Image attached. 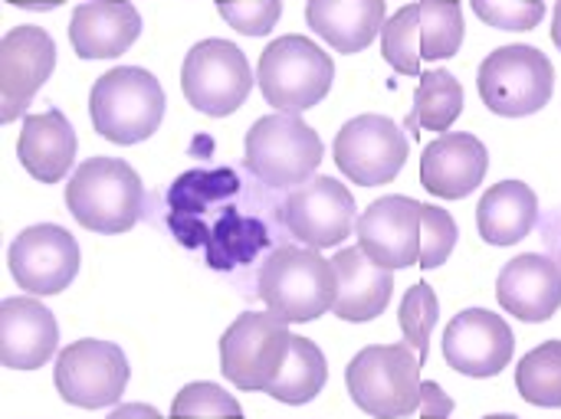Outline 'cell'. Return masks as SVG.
<instances>
[{
	"mask_svg": "<svg viewBox=\"0 0 561 419\" xmlns=\"http://www.w3.org/2000/svg\"><path fill=\"white\" fill-rule=\"evenodd\" d=\"M260 299L276 318L289 325H306L322 318L335 305L332 259H322L319 249H299V246L276 249L263 263Z\"/></svg>",
	"mask_w": 561,
	"mask_h": 419,
	"instance_id": "obj_3",
	"label": "cell"
},
{
	"mask_svg": "<svg viewBox=\"0 0 561 419\" xmlns=\"http://www.w3.org/2000/svg\"><path fill=\"white\" fill-rule=\"evenodd\" d=\"M483 419H519V417H483Z\"/></svg>",
	"mask_w": 561,
	"mask_h": 419,
	"instance_id": "obj_38",
	"label": "cell"
},
{
	"mask_svg": "<svg viewBox=\"0 0 561 419\" xmlns=\"http://www.w3.org/2000/svg\"><path fill=\"white\" fill-rule=\"evenodd\" d=\"M496 299L519 322H549L561 309V266L539 253L510 259L500 272Z\"/></svg>",
	"mask_w": 561,
	"mask_h": 419,
	"instance_id": "obj_19",
	"label": "cell"
},
{
	"mask_svg": "<svg viewBox=\"0 0 561 419\" xmlns=\"http://www.w3.org/2000/svg\"><path fill=\"white\" fill-rule=\"evenodd\" d=\"M59 348V325L53 312L33 299L0 302V364L10 371H36Z\"/></svg>",
	"mask_w": 561,
	"mask_h": 419,
	"instance_id": "obj_18",
	"label": "cell"
},
{
	"mask_svg": "<svg viewBox=\"0 0 561 419\" xmlns=\"http://www.w3.org/2000/svg\"><path fill=\"white\" fill-rule=\"evenodd\" d=\"M463 112V85L457 75L444 69L421 72L417 92H414V108L408 115V131H450V125Z\"/></svg>",
	"mask_w": 561,
	"mask_h": 419,
	"instance_id": "obj_26",
	"label": "cell"
},
{
	"mask_svg": "<svg viewBox=\"0 0 561 419\" xmlns=\"http://www.w3.org/2000/svg\"><path fill=\"white\" fill-rule=\"evenodd\" d=\"M385 0H309L306 23L332 49L352 56L371 46L385 26Z\"/></svg>",
	"mask_w": 561,
	"mask_h": 419,
	"instance_id": "obj_23",
	"label": "cell"
},
{
	"mask_svg": "<svg viewBox=\"0 0 561 419\" xmlns=\"http://www.w3.org/2000/svg\"><path fill=\"white\" fill-rule=\"evenodd\" d=\"M556 92V69L536 46H503L480 66V95L490 112L526 118L549 105Z\"/></svg>",
	"mask_w": 561,
	"mask_h": 419,
	"instance_id": "obj_7",
	"label": "cell"
},
{
	"mask_svg": "<svg viewBox=\"0 0 561 419\" xmlns=\"http://www.w3.org/2000/svg\"><path fill=\"white\" fill-rule=\"evenodd\" d=\"M454 417V400L434 384L424 381L421 384V419H450Z\"/></svg>",
	"mask_w": 561,
	"mask_h": 419,
	"instance_id": "obj_35",
	"label": "cell"
},
{
	"mask_svg": "<svg viewBox=\"0 0 561 419\" xmlns=\"http://www.w3.org/2000/svg\"><path fill=\"white\" fill-rule=\"evenodd\" d=\"M513 328L486 309L460 312L444 335V361L463 377H496L513 361Z\"/></svg>",
	"mask_w": 561,
	"mask_h": 419,
	"instance_id": "obj_15",
	"label": "cell"
},
{
	"mask_svg": "<svg viewBox=\"0 0 561 419\" xmlns=\"http://www.w3.org/2000/svg\"><path fill=\"white\" fill-rule=\"evenodd\" d=\"M279 3H283V0H279ZM306 3H309V0H306Z\"/></svg>",
	"mask_w": 561,
	"mask_h": 419,
	"instance_id": "obj_40",
	"label": "cell"
},
{
	"mask_svg": "<svg viewBox=\"0 0 561 419\" xmlns=\"http://www.w3.org/2000/svg\"><path fill=\"white\" fill-rule=\"evenodd\" d=\"M128 384V361L118 345L82 338L56 361V391L69 407L102 410L122 400Z\"/></svg>",
	"mask_w": 561,
	"mask_h": 419,
	"instance_id": "obj_11",
	"label": "cell"
},
{
	"mask_svg": "<svg viewBox=\"0 0 561 419\" xmlns=\"http://www.w3.org/2000/svg\"><path fill=\"white\" fill-rule=\"evenodd\" d=\"M289 328L273 312L240 315L220 338V371L237 391H263L279 374L289 351Z\"/></svg>",
	"mask_w": 561,
	"mask_h": 419,
	"instance_id": "obj_9",
	"label": "cell"
},
{
	"mask_svg": "<svg viewBox=\"0 0 561 419\" xmlns=\"http://www.w3.org/2000/svg\"><path fill=\"white\" fill-rule=\"evenodd\" d=\"M253 89V72L240 46L227 39L197 43L181 66V92L201 115H233Z\"/></svg>",
	"mask_w": 561,
	"mask_h": 419,
	"instance_id": "obj_8",
	"label": "cell"
},
{
	"mask_svg": "<svg viewBox=\"0 0 561 419\" xmlns=\"http://www.w3.org/2000/svg\"><path fill=\"white\" fill-rule=\"evenodd\" d=\"M381 53L385 62L404 75H421V13L417 3L401 7L381 26Z\"/></svg>",
	"mask_w": 561,
	"mask_h": 419,
	"instance_id": "obj_29",
	"label": "cell"
},
{
	"mask_svg": "<svg viewBox=\"0 0 561 419\" xmlns=\"http://www.w3.org/2000/svg\"><path fill=\"white\" fill-rule=\"evenodd\" d=\"M335 79L332 56L309 36H279L260 53L256 82L263 98L289 115L316 108Z\"/></svg>",
	"mask_w": 561,
	"mask_h": 419,
	"instance_id": "obj_5",
	"label": "cell"
},
{
	"mask_svg": "<svg viewBox=\"0 0 561 419\" xmlns=\"http://www.w3.org/2000/svg\"><path fill=\"white\" fill-rule=\"evenodd\" d=\"M108 419H122V417H118V414H112V417H108Z\"/></svg>",
	"mask_w": 561,
	"mask_h": 419,
	"instance_id": "obj_39",
	"label": "cell"
},
{
	"mask_svg": "<svg viewBox=\"0 0 561 419\" xmlns=\"http://www.w3.org/2000/svg\"><path fill=\"white\" fill-rule=\"evenodd\" d=\"M408 161L404 131L385 115H358L342 125L335 135V164L339 171L362 187L391 184Z\"/></svg>",
	"mask_w": 561,
	"mask_h": 419,
	"instance_id": "obj_12",
	"label": "cell"
},
{
	"mask_svg": "<svg viewBox=\"0 0 561 419\" xmlns=\"http://www.w3.org/2000/svg\"><path fill=\"white\" fill-rule=\"evenodd\" d=\"M161 82L138 66H118L95 79L89 95V115L102 138L112 144L148 141L164 118Z\"/></svg>",
	"mask_w": 561,
	"mask_h": 419,
	"instance_id": "obj_2",
	"label": "cell"
},
{
	"mask_svg": "<svg viewBox=\"0 0 561 419\" xmlns=\"http://www.w3.org/2000/svg\"><path fill=\"white\" fill-rule=\"evenodd\" d=\"M145 203L141 177L118 158L82 161L66 184V207L92 233H125L138 223Z\"/></svg>",
	"mask_w": 561,
	"mask_h": 419,
	"instance_id": "obj_1",
	"label": "cell"
},
{
	"mask_svg": "<svg viewBox=\"0 0 561 419\" xmlns=\"http://www.w3.org/2000/svg\"><path fill=\"white\" fill-rule=\"evenodd\" d=\"M490 167L486 144L477 135L467 131H447L437 141H431L421 154V184L444 200H463L470 197Z\"/></svg>",
	"mask_w": 561,
	"mask_h": 419,
	"instance_id": "obj_17",
	"label": "cell"
},
{
	"mask_svg": "<svg viewBox=\"0 0 561 419\" xmlns=\"http://www.w3.org/2000/svg\"><path fill=\"white\" fill-rule=\"evenodd\" d=\"M118 417L122 419H161L151 407H122L118 410Z\"/></svg>",
	"mask_w": 561,
	"mask_h": 419,
	"instance_id": "obj_36",
	"label": "cell"
},
{
	"mask_svg": "<svg viewBox=\"0 0 561 419\" xmlns=\"http://www.w3.org/2000/svg\"><path fill=\"white\" fill-rule=\"evenodd\" d=\"M141 36V13L131 0H92L72 10L69 43L79 59H115Z\"/></svg>",
	"mask_w": 561,
	"mask_h": 419,
	"instance_id": "obj_20",
	"label": "cell"
},
{
	"mask_svg": "<svg viewBox=\"0 0 561 419\" xmlns=\"http://www.w3.org/2000/svg\"><path fill=\"white\" fill-rule=\"evenodd\" d=\"M247 171L273 190L306 184L322 164V138L299 115L276 112L247 131Z\"/></svg>",
	"mask_w": 561,
	"mask_h": 419,
	"instance_id": "obj_6",
	"label": "cell"
},
{
	"mask_svg": "<svg viewBox=\"0 0 561 419\" xmlns=\"http://www.w3.org/2000/svg\"><path fill=\"white\" fill-rule=\"evenodd\" d=\"M89 3H92V0H89Z\"/></svg>",
	"mask_w": 561,
	"mask_h": 419,
	"instance_id": "obj_41",
	"label": "cell"
},
{
	"mask_svg": "<svg viewBox=\"0 0 561 419\" xmlns=\"http://www.w3.org/2000/svg\"><path fill=\"white\" fill-rule=\"evenodd\" d=\"M332 269H335V305L332 312L342 318V322H375L388 302H391V289H394V279H391V269L378 266L365 249H342L335 259H332Z\"/></svg>",
	"mask_w": 561,
	"mask_h": 419,
	"instance_id": "obj_21",
	"label": "cell"
},
{
	"mask_svg": "<svg viewBox=\"0 0 561 419\" xmlns=\"http://www.w3.org/2000/svg\"><path fill=\"white\" fill-rule=\"evenodd\" d=\"M240 404L217 384H187L174 404L171 419H240Z\"/></svg>",
	"mask_w": 561,
	"mask_h": 419,
	"instance_id": "obj_31",
	"label": "cell"
},
{
	"mask_svg": "<svg viewBox=\"0 0 561 419\" xmlns=\"http://www.w3.org/2000/svg\"><path fill=\"white\" fill-rule=\"evenodd\" d=\"M16 158L30 177L39 184H56L69 174L76 158V131L59 108L43 115H23V131L16 141Z\"/></svg>",
	"mask_w": 561,
	"mask_h": 419,
	"instance_id": "obj_22",
	"label": "cell"
},
{
	"mask_svg": "<svg viewBox=\"0 0 561 419\" xmlns=\"http://www.w3.org/2000/svg\"><path fill=\"white\" fill-rule=\"evenodd\" d=\"M421 56L431 62L450 59L463 43V7L457 0H421Z\"/></svg>",
	"mask_w": 561,
	"mask_h": 419,
	"instance_id": "obj_28",
	"label": "cell"
},
{
	"mask_svg": "<svg viewBox=\"0 0 561 419\" xmlns=\"http://www.w3.org/2000/svg\"><path fill=\"white\" fill-rule=\"evenodd\" d=\"M552 43L559 46L561 53V3L556 7V16H552Z\"/></svg>",
	"mask_w": 561,
	"mask_h": 419,
	"instance_id": "obj_37",
	"label": "cell"
},
{
	"mask_svg": "<svg viewBox=\"0 0 561 419\" xmlns=\"http://www.w3.org/2000/svg\"><path fill=\"white\" fill-rule=\"evenodd\" d=\"M325 381H329V364H325V354L319 351V345L293 335L286 361H283L279 374L273 377V384L266 387V394L279 404L302 407L322 394Z\"/></svg>",
	"mask_w": 561,
	"mask_h": 419,
	"instance_id": "obj_25",
	"label": "cell"
},
{
	"mask_svg": "<svg viewBox=\"0 0 561 419\" xmlns=\"http://www.w3.org/2000/svg\"><path fill=\"white\" fill-rule=\"evenodd\" d=\"M559 3H561V0H559Z\"/></svg>",
	"mask_w": 561,
	"mask_h": 419,
	"instance_id": "obj_42",
	"label": "cell"
},
{
	"mask_svg": "<svg viewBox=\"0 0 561 419\" xmlns=\"http://www.w3.org/2000/svg\"><path fill=\"white\" fill-rule=\"evenodd\" d=\"M516 387L533 407H561V341H546L519 361Z\"/></svg>",
	"mask_w": 561,
	"mask_h": 419,
	"instance_id": "obj_27",
	"label": "cell"
},
{
	"mask_svg": "<svg viewBox=\"0 0 561 419\" xmlns=\"http://www.w3.org/2000/svg\"><path fill=\"white\" fill-rule=\"evenodd\" d=\"M473 13L496 30H536L546 16V0H470Z\"/></svg>",
	"mask_w": 561,
	"mask_h": 419,
	"instance_id": "obj_33",
	"label": "cell"
},
{
	"mask_svg": "<svg viewBox=\"0 0 561 419\" xmlns=\"http://www.w3.org/2000/svg\"><path fill=\"white\" fill-rule=\"evenodd\" d=\"M217 10L227 20V26H233L243 36H266L279 23V16H283V3L279 0H250V3L220 0Z\"/></svg>",
	"mask_w": 561,
	"mask_h": 419,
	"instance_id": "obj_34",
	"label": "cell"
},
{
	"mask_svg": "<svg viewBox=\"0 0 561 419\" xmlns=\"http://www.w3.org/2000/svg\"><path fill=\"white\" fill-rule=\"evenodd\" d=\"M401 331H404V345L411 351H417L421 364L427 361V348H431V331L440 318V302L434 295V289L427 282H417L408 289L404 302H401Z\"/></svg>",
	"mask_w": 561,
	"mask_h": 419,
	"instance_id": "obj_30",
	"label": "cell"
},
{
	"mask_svg": "<svg viewBox=\"0 0 561 419\" xmlns=\"http://www.w3.org/2000/svg\"><path fill=\"white\" fill-rule=\"evenodd\" d=\"M7 263L16 286L26 289L30 295H59L79 276L82 253L69 230L39 223V226H26L10 243Z\"/></svg>",
	"mask_w": 561,
	"mask_h": 419,
	"instance_id": "obj_13",
	"label": "cell"
},
{
	"mask_svg": "<svg viewBox=\"0 0 561 419\" xmlns=\"http://www.w3.org/2000/svg\"><path fill=\"white\" fill-rule=\"evenodd\" d=\"M421 358L408 345H371L355 354L345 384L368 417L404 419L421 407Z\"/></svg>",
	"mask_w": 561,
	"mask_h": 419,
	"instance_id": "obj_4",
	"label": "cell"
},
{
	"mask_svg": "<svg viewBox=\"0 0 561 419\" xmlns=\"http://www.w3.org/2000/svg\"><path fill=\"white\" fill-rule=\"evenodd\" d=\"M358 249L385 269L417 266L421 256V203L411 197H381L355 223Z\"/></svg>",
	"mask_w": 561,
	"mask_h": 419,
	"instance_id": "obj_16",
	"label": "cell"
},
{
	"mask_svg": "<svg viewBox=\"0 0 561 419\" xmlns=\"http://www.w3.org/2000/svg\"><path fill=\"white\" fill-rule=\"evenodd\" d=\"M283 226L309 249H332L355 230V197L335 177H309L279 203Z\"/></svg>",
	"mask_w": 561,
	"mask_h": 419,
	"instance_id": "obj_10",
	"label": "cell"
},
{
	"mask_svg": "<svg viewBox=\"0 0 561 419\" xmlns=\"http://www.w3.org/2000/svg\"><path fill=\"white\" fill-rule=\"evenodd\" d=\"M457 246V220L434 207V203H421V256L417 266L421 269H437L450 259Z\"/></svg>",
	"mask_w": 561,
	"mask_h": 419,
	"instance_id": "obj_32",
	"label": "cell"
},
{
	"mask_svg": "<svg viewBox=\"0 0 561 419\" xmlns=\"http://www.w3.org/2000/svg\"><path fill=\"white\" fill-rule=\"evenodd\" d=\"M536 220H539V200L536 190L523 181H503L490 187L477 207V226L490 246H513L526 240Z\"/></svg>",
	"mask_w": 561,
	"mask_h": 419,
	"instance_id": "obj_24",
	"label": "cell"
},
{
	"mask_svg": "<svg viewBox=\"0 0 561 419\" xmlns=\"http://www.w3.org/2000/svg\"><path fill=\"white\" fill-rule=\"evenodd\" d=\"M56 43L43 26H13L0 39V121L26 115V105L53 75Z\"/></svg>",
	"mask_w": 561,
	"mask_h": 419,
	"instance_id": "obj_14",
	"label": "cell"
}]
</instances>
